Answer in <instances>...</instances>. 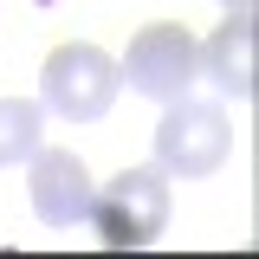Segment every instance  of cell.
I'll return each mask as SVG.
<instances>
[{
    "label": "cell",
    "instance_id": "6da1fadb",
    "mask_svg": "<svg viewBox=\"0 0 259 259\" xmlns=\"http://www.w3.org/2000/svg\"><path fill=\"white\" fill-rule=\"evenodd\" d=\"M227 156H233V123H227L221 104H207V97H194V91L168 97V110H162V123H156V168L162 175L201 182Z\"/></svg>",
    "mask_w": 259,
    "mask_h": 259
},
{
    "label": "cell",
    "instance_id": "5b68a950",
    "mask_svg": "<svg viewBox=\"0 0 259 259\" xmlns=\"http://www.w3.org/2000/svg\"><path fill=\"white\" fill-rule=\"evenodd\" d=\"M91 168L71 156V149H32L26 162V194H32V214L46 227H84V214H91Z\"/></svg>",
    "mask_w": 259,
    "mask_h": 259
},
{
    "label": "cell",
    "instance_id": "ba28073f",
    "mask_svg": "<svg viewBox=\"0 0 259 259\" xmlns=\"http://www.w3.org/2000/svg\"><path fill=\"white\" fill-rule=\"evenodd\" d=\"M221 7H246V0H221Z\"/></svg>",
    "mask_w": 259,
    "mask_h": 259
},
{
    "label": "cell",
    "instance_id": "8992f818",
    "mask_svg": "<svg viewBox=\"0 0 259 259\" xmlns=\"http://www.w3.org/2000/svg\"><path fill=\"white\" fill-rule=\"evenodd\" d=\"M194 65L214 78V91L246 104L253 97V13L246 7H227V20L207 39H194Z\"/></svg>",
    "mask_w": 259,
    "mask_h": 259
},
{
    "label": "cell",
    "instance_id": "277c9868",
    "mask_svg": "<svg viewBox=\"0 0 259 259\" xmlns=\"http://www.w3.org/2000/svg\"><path fill=\"white\" fill-rule=\"evenodd\" d=\"M117 78H130V91L156 97V104L194 91V78H201V65H194V32L182 26V20L143 26L136 39H130V59L117 65Z\"/></svg>",
    "mask_w": 259,
    "mask_h": 259
},
{
    "label": "cell",
    "instance_id": "7a4b0ae2",
    "mask_svg": "<svg viewBox=\"0 0 259 259\" xmlns=\"http://www.w3.org/2000/svg\"><path fill=\"white\" fill-rule=\"evenodd\" d=\"M104 246H149L168 227V175L162 168H123L104 188H91V214H84Z\"/></svg>",
    "mask_w": 259,
    "mask_h": 259
},
{
    "label": "cell",
    "instance_id": "3957f363",
    "mask_svg": "<svg viewBox=\"0 0 259 259\" xmlns=\"http://www.w3.org/2000/svg\"><path fill=\"white\" fill-rule=\"evenodd\" d=\"M117 59L104 52V46H91V39H65L59 52L46 59V71H39V104L46 110H59V117H71V123H97L110 104H117Z\"/></svg>",
    "mask_w": 259,
    "mask_h": 259
},
{
    "label": "cell",
    "instance_id": "52a82bcc",
    "mask_svg": "<svg viewBox=\"0 0 259 259\" xmlns=\"http://www.w3.org/2000/svg\"><path fill=\"white\" fill-rule=\"evenodd\" d=\"M39 143H46V104L0 97V168H7V162H26Z\"/></svg>",
    "mask_w": 259,
    "mask_h": 259
}]
</instances>
